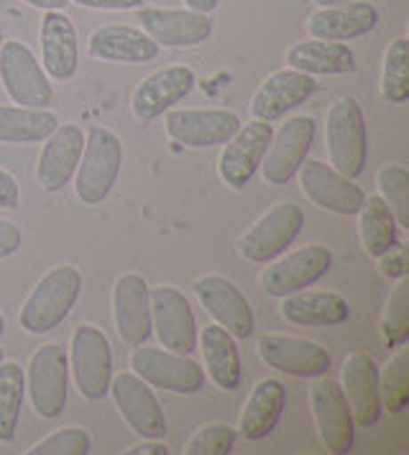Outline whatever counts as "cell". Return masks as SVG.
Segmentation results:
<instances>
[{
  "label": "cell",
  "mask_w": 409,
  "mask_h": 455,
  "mask_svg": "<svg viewBox=\"0 0 409 455\" xmlns=\"http://www.w3.org/2000/svg\"><path fill=\"white\" fill-rule=\"evenodd\" d=\"M379 271L387 276V279H402L409 274V256L405 246H391L379 256Z\"/></svg>",
  "instance_id": "41"
},
{
  "label": "cell",
  "mask_w": 409,
  "mask_h": 455,
  "mask_svg": "<svg viewBox=\"0 0 409 455\" xmlns=\"http://www.w3.org/2000/svg\"><path fill=\"white\" fill-rule=\"evenodd\" d=\"M0 83L8 98L23 108H46L54 100L49 75L34 52L19 39L3 42L0 46Z\"/></svg>",
  "instance_id": "6"
},
{
  "label": "cell",
  "mask_w": 409,
  "mask_h": 455,
  "mask_svg": "<svg viewBox=\"0 0 409 455\" xmlns=\"http://www.w3.org/2000/svg\"><path fill=\"white\" fill-rule=\"evenodd\" d=\"M381 335L391 348H402L409 340V279H397L381 315Z\"/></svg>",
  "instance_id": "38"
},
{
  "label": "cell",
  "mask_w": 409,
  "mask_h": 455,
  "mask_svg": "<svg viewBox=\"0 0 409 455\" xmlns=\"http://www.w3.org/2000/svg\"><path fill=\"white\" fill-rule=\"evenodd\" d=\"M274 128L266 121H251L241 125L228 141H225L223 154L218 159V174L230 189H244L256 169L261 166L266 156V148L271 144Z\"/></svg>",
  "instance_id": "12"
},
{
  "label": "cell",
  "mask_w": 409,
  "mask_h": 455,
  "mask_svg": "<svg viewBox=\"0 0 409 455\" xmlns=\"http://www.w3.org/2000/svg\"><path fill=\"white\" fill-rule=\"evenodd\" d=\"M189 11H197V13H213L218 8L221 0H184Z\"/></svg>",
  "instance_id": "46"
},
{
  "label": "cell",
  "mask_w": 409,
  "mask_h": 455,
  "mask_svg": "<svg viewBox=\"0 0 409 455\" xmlns=\"http://www.w3.org/2000/svg\"><path fill=\"white\" fill-rule=\"evenodd\" d=\"M282 317L300 328H333L350 317V305L338 291H292L282 297Z\"/></svg>",
  "instance_id": "28"
},
{
  "label": "cell",
  "mask_w": 409,
  "mask_h": 455,
  "mask_svg": "<svg viewBox=\"0 0 409 455\" xmlns=\"http://www.w3.org/2000/svg\"><path fill=\"white\" fill-rule=\"evenodd\" d=\"M358 230L368 256L379 259L397 243V220L381 195H371L358 210Z\"/></svg>",
  "instance_id": "33"
},
{
  "label": "cell",
  "mask_w": 409,
  "mask_h": 455,
  "mask_svg": "<svg viewBox=\"0 0 409 455\" xmlns=\"http://www.w3.org/2000/svg\"><path fill=\"white\" fill-rule=\"evenodd\" d=\"M20 243H23V235H20V228L11 220H0V259H8L13 253H19Z\"/></svg>",
  "instance_id": "42"
},
{
  "label": "cell",
  "mask_w": 409,
  "mask_h": 455,
  "mask_svg": "<svg viewBox=\"0 0 409 455\" xmlns=\"http://www.w3.org/2000/svg\"><path fill=\"white\" fill-rule=\"evenodd\" d=\"M192 290L204 312L218 325H223L233 338L245 340L253 332L256 328L253 310H251L244 291L238 290L230 279H225L221 274H204L192 284Z\"/></svg>",
  "instance_id": "11"
},
{
  "label": "cell",
  "mask_w": 409,
  "mask_h": 455,
  "mask_svg": "<svg viewBox=\"0 0 409 455\" xmlns=\"http://www.w3.org/2000/svg\"><path fill=\"white\" fill-rule=\"evenodd\" d=\"M60 125L46 108L0 105V144H39Z\"/></svg>",
  "instance_id": "32"
},
{
  "label": "cell",
  "mask_w": 409,
  "mask_h": 455,
  "mask_svg": "<svg viewBox=\"0 0 409 455\" xmlns=\"http://www.w3.org/2000/svg\"><path fill=\"white\" fill-rule=\"evenodd\" d=\"M123 164L121 139L110 131L95 125L82 146L80 164L75 172V192L82 205H100L116 185Z\"/></svg>",
  "instance_id": "2"
},
{
  "label": "cell",
  "mask_w": 409,
  "mask_h": 455,
  "mask_svg": "<svg viewBox=\"0 0 409 455\" xmlns=\"http://www.w3.org/2000/svg\"><path fill=\"white\" fill-rule=\"evenodd\" d=\"M317 90V83L312 80V75L297 72V69H279L274 75H269L261 87L256 90L253 100H251V116L256 121H277L286 116L289 110H294L297 105L307 103Z\"/></svg>",
  "instance_id": "23"
},
{
  "label": "cell",
  "mask_w": 409,
  "mask_h": 455,
  "mask_svg": "<svg viewBox=\"0 0 409 455\" xmlns=\"http://www.w3.org/2000/svg\"><path fill=\"white\" fill-rule=\"evenodd\" d=\"M315 133H317L315 118L294 116L271 136V144L261 162V172L269 185H286L297 174V169L312 148Z\"/></svg>",
  "instance_id": "13"
},
{
  "label": "cell",
  "mask_w": 409,
  "mask_h": 455,
  "mask_svg": "<svg viewBox=\"0 0 409 455\" xmlns=\"http://www.w3.org/2000/svg\"><path fill=\"white\" fill-rule=\"evenodd\" d=\"M200 351L204 355V369L213 384L223 392H233L241 387L244 366L241 353L236 346V338L225 331L223 325H204L200 332Z\"/></svg>",
  "instance_id": "30"
},
{
  "label": "cell",
  "mask_w": 409,
  "mask_h": 455,
  "mask_svg": "<svg viewBox=\"0 0 409 455\" xmlns=\"http://www.w3.org/2000/svg\"><path fill=\"white\" fill-rule=\"evenodd\" d=\"M381 200L387 203L397 226L409 228V172L402 164H384L376 174Z\"/></svg>",
  "instance_id": "37"
},
{
  "label": "cell",
  "mask_w": 409,
  "mask_h": 455,
  "mask_svg": "<svg viewBox=\"0 0 409 455\" xmlns=\"http://www.w3.org/2000/svg\"><path fill=\"white\" fill-rule=\"evenodd\" d=\"M379 26V8L368 0L327 5L307 19V34L323 42H350L371 34Z\"/></svg>",
  "instance_id": "24"
},
{
  "label": "cell",
  "mask_w": 409,
  "mask_h": 455,
  "mask_svg": "<svg viewBox=\"0 0 409 455\" xmlns=\"http://www.w3.org/2000/svg\"><path fill=\"white\" fill-rule=\"evenodd\" d=\"M259 358L269 369L297 379L323 376L333 363L330 353L320 343L292 335H264L259 340Z\"/></svg>",
  "instance_id": "19"
},
{
  "label": "cell",
  "mask_w": 409,
  "mask_h": 455,
  "mask_svg": "<svg viewBox=\"0 0 409 455\" xmlns=\"http://www.w3.org/2000/svg\"><path fill=\"white\" fill-rule=\"evenodd\" d=\"M113 320L123 343L141 346L151 335L148 284L139 274H123L113 287Z\"/></svg>",
  "instance_id": "25"
},
{
  "label": "cell",
  "mask_w": 409,
  "mask_h": 455,
  "mask_svg": "<svg viewBox=\"0 0 409 455\" xmlns=\"http://www.w3.org/2000/svg\"><path fill=\"white\" fill-rule=\"evenodd\" d=\"M92 451V440L82 427H61L46 435L36 445H31L28 455H87Z\"/></svg>",
  "instance_id": "39"
},
{
  "label": "cell",
  "mask_w": 409,
  "mask_h": 455,
  "mask_svg": "<svg viewBox=\"0 0 409 455\" xmlns=\"http://www.w3.org/2000/svg\"><path fill=\"white\" fill-rule=\"evenodd\" d=\"M20 203V189L16 177L5 169H0V207L3 210H13Z\"/></svg>",
  "instance_id": "43"
},
{
  "label": "cell",
  "mask_w": 409,
  "mask_h": 455,
  "mask_svg": "<svg viewBox=\"0 0 409 455\" xmlns=\"http://www.w3.org/2000/svg\"><path fill=\"white\" fill-rule=\"evenodd\" d=\"M166 136L187 148L223 146L238 128L241 118L233 110L207 108V110H172L164 118Z\"/></svg>",
  "instance_id": "15"
},
{
  "label": "cell",
  "mask_w": 409,
  "mask_h": 455,
  "mask_svg": "<svg viewBox=\"0 0 409 455\" xmlns=\"http://www.w3.org/2000/svg\"><path fill=\"white\" fill-rule=\"evenodd\" d=\"M236 445V430L230 425L215 422L204 425L184 445L187 455H228Z\"/></svg>",
  "instance_id": "40"
},
{
  "label": "cell",
  "mask_w": 409,
  "mask_h": 455,
  "mask_svg": "<svg viewBox=\"0 0 409 455\" xmlns=\"http://www.w3.org/2000/svg\"><path fill=\"white\" fill-rule=\"evenodd\" d=\"M381 98L387 103L402 105L409 98V42L405 36L389 44L381 72Z\"/></svg>",
  "instance_id": "35"
},
{
  "label": "cell",
  "mask_w": 409,
  "mask_h": 455,
  "mask_svg": "<svg viewBox=\"0 0 409 455\" xmlns=\"http://www.w3.org/2000/svg\"><path fill=\"white\" fill-rule=\"evenodd\" d=\"M3 42H5V34H3V26H0V46H3Z\"/></svg>",
  "instance_id": "50"
},
{
  "label": "cell",
  "mask_w": 409,
  "mask_h": 455,
  "mask_svg": "<svg viewBox=\"0 0 409 455\" xmlns=\"http://www.w3.org/2000/svg\"><path fill=\"white\" fill-rule=\"evenodd\" d=\"M5 361V353H3V348H0V363Z\"/></svg>",
  "instance_id": "51"
},
{
  "label": "cell",
  "mask_w": 409,
  "mask_h": 455,
  "mask_svg": "<svg viewBox=\"0 0 409 455\" xmlns=\"http://www.w3.org/2000/svg\"><path fill=\"white\" fill-rule=\"evenodd\" d=\"M26 381L31 404L39 417L54 419L64 412L69 389V358L60 343H46L34 351Z\"/></svg>",
  "instance_id": "7"
},
{
  "label": "cell",
  "mask_w": 409,
  "mask_h": 455,
  "mask_svg": "<svg viewBox=\"0 0 409 455\" xmlns=\"http://www.w3.org/2000/svg\"><path fill=\"white\" fill-rule=\"evenodd\" d=\"M128 455H166L169 453V448L164 445L162 440H151V437H143V443H139V445H131L128 451H125Z\"/></svg>",
  "instance_id": "45"
},
{
  "label": "cell",
  "mask_w": 409,
  "mask_h": 455,
  "mask_svg": "<svg viewBox=\"0 0 409 455\" xmlns=\"http://www.w3.org/2000/svg\"><path fill=\"white\" fill-rule=\"evenodd\" d=\"M309 407L317 425L320 440L327 448V453L346 455L353 451L356 440V422L348 407L343 387L333 379H320L315 376L309 387Z\"/></svg>",
  "instance_id": "9"
},
{
  "label": "cell",
  "mask_w": 409,
  "mask_h": 455,
  "mask_svg": "<svg viewBox=\"0 0 409 455\" xmlns=\"http://www.w3.org/2000/svg\"><path fill=\"white\" fill-rule=\"evenodd\" d=\"M305 226V212L294 203H279L264 212L238 241V253L251 264H269L285 253Z\"/></svg>",
  "instance_id": "5"
},
{
  "label": "cell",
  "mask_w": 409,
  "mask_h": 455,
  "mask_svg": "<svg viewBox=\"0 0 409 455\" xmlns=\"http://www.w3.org/2000/svg\"><path fill=\"white\" fill-rule=\"evenodd\" d=\"M148 299H151V331L156 332L159 343L166 351L189 355L197 348V325L187 297L180 290L164 284L156 290H148Z\"/></svg>",
  "instance_id": "10"
},
{
  "label": "cell",
  "mask_w": 409,
  "mask_h": 455,
  "mask_svg": "<svg viewBox=\"0 0 409 455\" xmlns=\"http://www.w3.org/2000/svg\"><path fill=\"white\" fill-rule=\"evenodd\" d=\"M297 174H300V187L307 195V200H312L327 212L356 215L366 200L364 189L353 180H348L338 169L323 164L317 159H305L297 169Z\"/></svg>",
  "instance_id": "16"
},
{
  "label": "cell",
  "mask_w": 409,
  "mask_h": 455,
  "mask_svg": "<svg viewBox=\"0 0 409 455\" xmlns=\"http://www.w3.org/2000/svg\"><path fill=\"white\" fill-rule=\"evenodd\" d=\"M80 291L82 274L75 267L60 264L49 269L20 307V328L31 335H44L60 328L72 307L77 305Z\"/></svg>",
  "instance_id": "1"
},
{
  "label": "cell",
  "mask_w": 409,
  "mask_h": 455,
  "mask_svg": "<svg viewBox=\"0 0 409 455\" xmlns=\"http://www.w3.org/2000/svg\"><path fill=\"white\" fill-rule=\"evenodd\" d=\"M26 392V376L16 361L0 363V443H11L16 437Z\"/></svg>",
  "instance_id": "34"
},
{
  "label": "cell",
  "mask_w": 409,
  "mask_h": 455,
  "mask_svg": "<svg viewBox=\"0 0 409 455\" xmlns=\"http://www.w3.org/2000/svg\"><path fill=\"white\" fill-rule=\"evenodd\" d=\"M312 3H317L320 8H327V5H341V3H350V0H312Z\"/></svg>",
  "instance_id": "48"
},
{
  "label": "cell",
  "mask_w": 409,
  "mask_h": 455,
  "mask_svg": "<svg viewBox=\"0 0 409 455\" xmlns=\"http://www.w3.org/2000/svg\"><path fill=\"white\" fill-rule=\"evenodd\" d=\"M379 396L391 414H402L409 407V353L405 348L389 358L379 376Z\"/></svg>",
  "instance_id": "36"
},
{
  "label": "cell",
  "mask_w": 409,
  "mask_h": 455,
  "mask_svg": "<svg viewBox=\"0 0 409 455\" xmlns=\"http://www.w3.org/2000/svg\"><path fill=\"white\" fill-rule=\"evenodd\" d=\"M330 267H333V253L325 246H307V249L292 251L277 264L266 267L259 282L269 297L282 299L292 291L305 290L309 284L320 282Z\"/></svg>",
  "instance_id": "17"
},
{
  "label": "cell",
  "mask_w": 409,
  "mask_h": 455,
  "mask_svg": "<svg viewBox=\"0 0 409 455\" xmlns=\"http://www.w3.org/2000/svg\"><path fill=\"white\" fill-rule=\"evenodd\" d=\"M343 394L356 425L373 427L381 419L379 366L368 353H350L343 361Z\"/></svg>",
  "instance_id": "26"
},
{
  "label": "cell",
  "mask_w": 409,
  "mask_h": 455,
  "mask_svg": "<svg viewBox=\"0 0 409 455\" xmlns=\"http://www.w3.org/2000/svg\"><path fill=\"white\" fill-rule=\"evenodd\" d=\"M23 3L34 5V8H44V11H64V5L69 0H23Z\"/></svg>",
  "instance_id": "47"
},
{
  "label": "cell",
  "mask_w": 409,
  "mask_h": 455,
  "mask_svg": "<svg viewBox=\"0 0 409 455\" xmlns=\"http://www.w3.org/2000/svg\"><path fill=\"white\" fill-rule=\"evenodd\" d=\"M44 141L46 144L36 164V180L44 192H61L77 172L84 133L80 125L60 124Z\"/></svg>",
  "instance_id": "21"
},
{
  "label": "cell",
  "mask_w": 409,
  "mask_h": 455,
  "mask_svg": "<svg viewBox=\"0 0 409 455\" xmlns=\"http://www.w3.org/2000/svg\"><path fill=\"white\" fill-rule=\"evenodd\" d=\"M5 335V317H3V312H0V338Z\"/></svg>",
  "instance_id": "49"
},
{
  "label": "cell",
  "mask_w": 409,
  "mask_h": 455,
  "mask_svg": "<svg viewBox=\"0 0 409 455\" xmlns=\"http://www.w3.org/2000/svg\"><path fill=\"white\" fill-rule=\"evenodd\" d=\"M87 54L100 62L143 64L159 57V44L143 28L133 26H102L87 39Z\"/></svg>",
  "instance_id": "27"
},
{
  "label": "cell",
  "mask_w": 409,
  "mask_h": 455,
  "mask_svg": "<svg viewBox=\"0 0 409 455\" xmlns=\"http://www.w3.org/2000/svg\"><path fill=\"white\" fill-rule=\"evenodd\" d=\"M195 83H197L195 69L187 64H172V67H164L159 72L148 75L131 95L133 118L141 124H151L154 118L164 116V110L184 100L192 92Z\"/></svg>",
  "instance_id": "18"
},
{
  "label": "cell",
  "mask_w": 409,
  "mask_h": 455,
  "mask_svg": "<svg viewBox=\"0 0 409 455\" xmlns=\"http://www.w3.org/2000/svg\"><path fill=\"white\" fill-rule=\"evenodd\" d=\"M69 3H77L82 8H92V11H133L143 5V0H69Z\"/></svg>",
  "instance_id": "44"
},
{
  "label": "cell",
  "mask_w": 409,
  "mask_h": 455,
  "mask_svg": "<svg viewBox=\"0 0 409 455\" xmlns=\"http://www.w3.org/2000/svg\"><path fill=\"white\" fill-rule=\"evenodd\" d=\"M67 358L77 392L90 402L102 399L113 381V351L105 332L87 323L80 325L72 332V346Z\"/></svg>",
  "instance_id": "4"
},
{
  "label": "cell",
  "mask_w": 409,
  "mask_h": 455,
  "mask_svg": "<svg viewBox=\"0 0 409 455\" xmlns=\"http://www.w3.org/2000/svg\"><path fill=\"white\" fill-rule=\"evenodd\" d=\"M41 67L54 83H69L77 75V28L64 11H46L41 19Z\"/></svg>",
  "instance_id": "22"
},
{
  "label": "cell",
  "mask_w": 409,
  "mask_h": 455,
  "mask_svg": "<svg viewBox=\"0 0 409 455\" xmlns=\"http://www.w3.org/2000/svg\"><path fill=\"white\" fill-rule=\"evenodd\" d=\"M131 369L136 376L154 389L169 394H197L204 387V369L184 353L166 351V348H146L136 346L131 353Z\"/></svg>",
  "instance_id": "8"
},
{
  "label": "cell",
  "mask_w": 409,
  "mask_h": 455,
  "mask_svg": "<svg viewBox=\"0 0 409 455\" xmlns=\"http://www.w3.org/2000/svg\"><path fill=\"white\" fill-rule=\"evenodd\" d=\"M325 148L333 169L348 180L364 174L366 166V121L353 98H341L330 105L325 124Z\"/></svg>",
  "instance_id": "3"
},
{
  "label": "cell",
  "mask_w": 409,
  "mask_h": 455,
  "mask_svg": "<svg viewBox=\"0 0 409 455\" xmlns=\"http://www.w3.org/2000/svg\"><path fill=\"white\" fill-rule=\"evenodd\" d=\"M286 407V389L279 379H264L253 387L238 419V433L256 443L277 430Z\"/></svg>",
  "instance_id": "29"
},
{
  "label": "cell",
  "mask_w": 409,
  "mask_h": 455,
  "mask_svg": "<svg viewBox=\"0 0 409 455\" xmlns=\"http://www.w3.org/2000/svg\"><path fill=\"white\" fill-rule=\"evenodd\" d=\"M286 64L305 75H348L356 69V54L343 42H297L286 52Z\"/></svg>",
  "instance_id": "31"
},
{
  "label": "cell",
  "mask_w": 409,
  "mask_h": 455,
  "mask_svg": "<svg viewBox=\"0 0 409 455\" xmlns=\"http://www.w3.org/2000/svg\"><path fill=\"white\" fill-rule=\"evenodd\" d=\"M113 402L118 407V412L125 419V425L139 435V437H151V440H162L166 435V419L164 410L156 399L154 389L143 381L136 373H121L110 381Z\"/></svg>",
  "instance_id": "14"
},
{
  "label": "cell",
  "mask_w": 409,
  "mask_h": 455,
  "mask_svg": "<svg viewBox=\"0 0 409 455\" xmlns=\"http://www.w3.org/2000/svg\"><path fill=\"white\" fill-rule=\"evenodd\" d=\"M136 19L141 21L143 31L166 49L197 46L213 34L210 13H197L189 8H139Z\"/></svg>",
  "instance_id": "20"
}]
</instances>
